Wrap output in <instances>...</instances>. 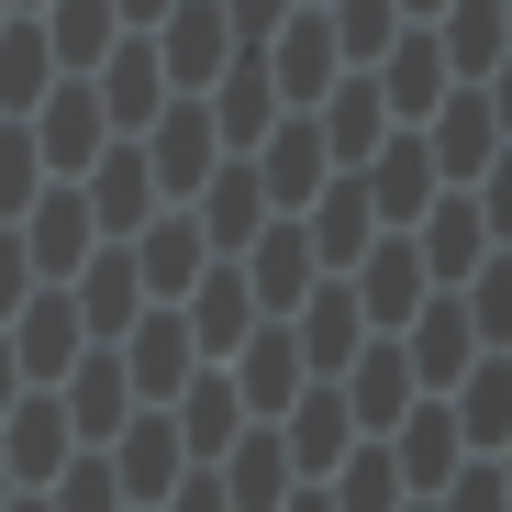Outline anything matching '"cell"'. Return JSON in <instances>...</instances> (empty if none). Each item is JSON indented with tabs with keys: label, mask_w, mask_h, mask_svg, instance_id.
I'll return each mask as SVG.
<instances>
[{
	"label": "cell",
	"mask_w": 512,
	"mask_h": 512,
	"mask_svg": "<svg viewBox=\"0 0 512 512\" xmlns=\"http://www.w3.org/2000/svg\"><path fill=\"white\" fill-rule=\"evenodd\" d=\"M12 234H23V256H34V279H45V290L78 279V268H90V245H101V223H90V201H78V179H45L34 212H23Z\"/></svg>",
	"instance_id": "10"
},
{
	"label": "cell",
	"mask_w": 512,
	"mask_h": 512,
	"mask_svg": "<svg viewBox=\"0 0 512 512\" xmlns=\"http://www.w3.org/2000/svg\"><path fill=\"white\" fill-rule=\"evenodd\" d=\"M379 78V101H390V123H423V112H435L446 90H457V78H446V45L435 34H423V23H401V45L368 67Z\"/></svg>",
	"instance_id": "32"
},
{
	"label": "cell",
	"mask_w": 512,
	"mask_h": 512,
	"mask_svg": "<svg viewBox=\"0 0 512 512\" xmlns=\"http://www.w3.org/2000/svg\"><path fill=\"white\" fill-rule=\"evenodd\" d=\"M279 446H290V468H301V479H334V468H346V446H357L346 390H334V379H312V390L279 412Z\"/></svg>",
	"instance_id": "24"
},
{
	"label": "cell",
	"mask_w": 512,
	"mask_h": 512,
	"mask_svg": "<svg viewBox=\"0 0 512 512\" xmlns=\"http://www.w3.org/2000/svg\"><path fill=\"white\" fill-rule=\"evenodd\" d=\"M245 268V290H256V312L268 323H290L301 301H312V279H323V256H312V234H301V212H268L256 223V245L234 256Z\"/></svg>",
	"instance_id": "5"
},
{
	"label": "cell",
	"mask_w": 512,
	"mask_h": 512,
	"mask_svg": "<svg viewBox=\"0 0 512 512\" xmlns=\"http://www.w3.org/2000/svg\"><path fill=\"white\" fill-rule=\"evenodd\" d=\"M101 457H112V479H123V501H134V512H156L167 490L190 479V446H179V423H167V412H134Z\"/></svg>",
	"instance_id": "18"
},
{
	"label": "cell",
	"mask_w": 512,
	"mask_h": 512,
	"mask_svg": "<svg viewBox=\"0 0 512 512\" xmlns=\"http://www.w3.org/2000/svg\"><path fill=\"white\" fill-rule=\"evenodd\" d=\"M0 334H12V357H23V390H56L78 357H90V323H78V301H67V290H34Z\"/></svg>",
	"instance_id": "14"
},
{
	"label": "cell",
	"mask_w": 512,
	"mask_h": 512,
	"mask_svg": "<svg viewBox=\"0 0 512 512\" xmlns=\"http://www.w3.org/2000/svg\"><path fill=\"white\" fill-rule=\"evenodd\" d=\"M256 167V190H268V212H312V190L334 179V156H323V134H312V112H279V134L245 156Z\"/></svg>",
	"instance_id": "23"
},
{
	"label": "cell",
	"mask_w": 512,
	"mask_h": 512,
	"mask_svg": "<svg viewBox=\"0 0 512 512\" xmlns=\"http://www.w3.org/2000/svg\"><path fill=\"white\" fill-rule=\"evenodd\" d=\"M412 256H423V279H435V290H468L479 256H501V245H490V223H479L468 190H435V212L412 223Z\"/></svg>",
	"instance_id": "17"
},
{
	"label": "cell",
	"mask_w": 512,
	"mask_h": 512,
	"mask_svg": "<svg viewBox=\"0 0 512 512\" xmlns=\"http://www.w3.org/2000/svg\"><path fill=\"white\" fill-rule=\"evenodd\" d=\"M212 479H223L234 512H279V501L301 490V468H290V446H279V423H245V435L212 457Z\"/></svg>",
	"instance_id": "26"
},
{
	"label": "cell",
	"mask_w": 512,
	"mask_h": 512,
	"mask_svg": "<svg viewBox=\"0 0 512 512\" xmlns=\"http://www.w3.org/2000/svg\"><path fill=\"white\" fill-rule=\"evenodd\" d=\"M279 512H334V501H323V479H301V490H290Z\"/></svg>",
	"instance_id": "48"
},
{
	"label": "cell",
	"mask_w": 512,
	"mask_h": 512,
	"mask_svg": "<svg viewBox=\"0 0 512 512\" xmlns=\"http://www.w3.org/2000/svg\"><path fill=\"white\" fill-rule=\"evenodd\" d=\"M334 78H346V56H334V23H323V12H290V23L268 34V90H279V112H312Z\"/></svg>",
	"instance_id": "20"
},
{
	"label": "cell",
	"mask_w": 512,
	"mask_h": 512,
	"mask_svg": "<svg viewBox=\"0 0 512 512\" xmlns=\"http://www.w3.org/2000/svg\"><path fill=\"white\" fill-rule=\"evenodd\" d=\"M401 512H435V501H401Z\"/></svg>",
	"instance_id": "53"
},
{
	"label": "cell",
	"mask_w": 512,
	"mask_h": 512,
	"mask_svg": "<svg viewBox=\"0 0 512 512\" xmlns=\"http://www.w3.org/2000/svg\"><path fill=\"white\" fill-rule=\"evenodd\" d=\"M0 512H45V490H12V501H0Z\"/></svg>",
	"instance_id": "50"
},
{
	"label": "cell",
	"mask_w": 512,
	"mask_h": 512,
	"mask_svg": "<svg viewBox=\"0 0 512 512\" xmlns=\"http://www.w3.org/2000/svg\"><path fill=\"white\" fill-rule=\"evenodd\" d=\"M90 90H101V112H112V134H145L156 112H167V67H156V45L145 34H123L101 67H90Z\"/></svg>",
	"instance_id": "28"
},
{
	"label": "cell",
	"mask_w": 512,
	"mask_h": 512,
	"mask_svg": "<svg viewBox=\"0 0 512 512\" xmlns=\"http://www.w3.org/2000/svg\"><path fill=\"white\" fill-rule=\"evenodd\" d=\"M45 512H134V501H123V479H112L101 446H78V457L45 479Z\"/></svg>",
	"instance_id": "39"
},
{
	"label": "cell",
	"mask_w": 512,
	"mask_h": 512,
	"mask_svg": "<svg viewBox=\"0 0 512 512\" xmlns=\"http://www.w3.org/2000/svg\"><path fill=\"white\" fill-rule=\"evenodd\" d=\"M334 390H346V412H357V435H390V423L423 401L412 390V368H401V346H390V334H368V346L346 357V379H334Z\"/></svg>",
	"instance_id": "29"
},
{
	"label": "cell",
	"mask_w": 512,
	"mask_h": 512,
	"mask_svg": "<svg viewBox=\"0 0 512 512\" xmlns=\"http://www.w3.org/2000/svg\"><path fill=\"white\" fill-rule=\"evenodd\" d=\"M223 379H234V401H245V423H279L301 390H312V368H301V334L290 323H256L245 346L223 357Z\"/></svg>",
	"instance_id": "9"
},
{
	"label": "cell",
	"mask_w": 512,
	"mask_h": 512,
	"mask_svg": "<svg viewBox=\"0 0 512 512\" xmlns=\"http://www.w3.org/2000/svg\"><path fill=\"white\" fill-rule=\"evenodd\" d=\"M156 512H234V501H223V479H212V468H190V479H179V490H167Z\"/></svg>",
	"instance_id": "45"
},
{
	"label": "cell",
	"mask_w": 512,
	"mask_h": 512,
	"mask_svg": "<svg viewBox=\"0 0 512 512\" xmlns=\"http://www.w3.org/2000/svg\"><path fill=\"white\" fill-rule=\"evenodd\" d=\"M501 23H512V0H501Z\"/></svg>",
	"instance_id": "55"
},
{
	"label": "cell",
	"mask_w": 512,
	"mask_h": 512,
	"mask_svg": "<svg viewBox=\"0 0 512 512\" xmlns=\"http://www.w3.org/2000/svg\"><path fill=\"white\" fill-rule=\"evenodd\" d=\"M323 501H334V512H401L412 490H401V468H390V446H379V435H357V446H346V468L323 479Z\"/></svg>",
	"instance_id": "37"
},
{
	"label": "cell",
	"mask_w": 512,
	"mask_h": 512,
	"mask_svg": "<svg viewBox=\"0 0 512 512\" xmlns=\"http://www.w3.org/2000/svg\"><path fill=\"white\" fill-rule=\"evenodd\" d=\"M56 90V56H45V23L34 12H12L0 23V123H23L34 101Z\"/></svg>",
	"instance_id": "36"
},
{
	"label": "cell",
	"mask_w": 512,
	"mask_h": 512,
	"mask_svg": "<svg viewBox=\"0 0 512 512\" xmlns=\"http://www.w3.org/2000/svg\"><path fill=\"white\" fill-rule=\"evenodd\" d=\"M34 290H45V279H34V256H23V234L0 223V323H12V312H23Z\"/></svg>",
	"instance_id": "44"
},
{
	"label": "cell",
	"mask_w": 512,
	"mask_h": 512,
	"mask_svg": "<svg viewBox=\"0 0 512 512\" xmlns=\"http://www.w3.org/2000/svg\"><path fill=\"white\" fill-rule=\"evenodd\" d=\"M156 67H167V101H201L212 78L234 67V34H223V0H167V23L145 34Z\"/></svg>",
	"instance_id": "4"
},
{
	"label": "cell",
	"mask_w": 512,
	"mask_h": 512,
	"mask_svg": "<svg viewBox=\"0 0 512 512\" xmlns=\"http://www.w3.org/2000/svg\"><path fill=\"white\" fill-rule=\"evenodd\" d=\"M201 112H212V134H223V156H256L279 134V90H268V56H234L212 90H201Z\"/></svg>",
	"instance_id": "25"
},
{
	"label": "cell",
	"mask_w": 512,
	"mask_h": 512,
	"mask_svg": "<svg viewBox=\"0 0 512 512\" xmlns=\"http://www.w3.org/2000/svg\"><path fill=\"white\" fill-rule=\"evenodd\" d=\"M501 357H512V346H501Z\"/></svg>",
	"instance_id": "56"
},
{
	"label": "cell",
	"mask_w": 512,
	"mask_h": 512,
	"mask_svg": "<svg viewBox=\"0 0 512 512\" xmlns=\"http://www.w3.org/2000/svg\"><path fill=\"white\" fill-rule=\"evenodd\" d=\"M290 334H301V368H312V379H346V357L368 346L357 290H346V279H312V301L290 312Z\"/></svg>",
	"instance_id": "31"
},
{
	"label": "cell",
	"mask_w": 512,
	"mask_h": 512,
	"mask_svg": "<svg viewBox=\"0 0 512 512\" xmlns=\"http://www.w3.org/2000/svg\"><path fill=\"white\" fill-rule=\"evenodd\" d=\"M435 512H512V490H501V468H490V457H468V468L435 490Z\"/></svg>",
	"instance_id": "42"
},
{
	"label": "cell",
	"mask_w": 512,
	"mask_h": 512,
	"mask_svg": "<svg viewBox=\"0 0 512 512\" xmlns=\"http://www.w3.org/2000/svg\"><path fill=\"white\" fill-rule=\"evenodd\" d=\"M468 201H479V223H490V245H512V145H501V156L479 167V190H468Z\"/></svg>",
	"instance_id": "43"
},
{
	"label": "cell",
	"mask_w": 512,
	"mask_h": 512,
	"mask_svg": "<svg viewBox=\"0 0 512 512\" xmlns=\"http://www.w3.org/2000/svg\"><path fill=\"white\" fill-rule=\"evenodd\" d=\"M112 357H123V379H134V401H145V412H167V401L201 379V346H190L179 301H145V312H134V334H123Z\"/></svg>",
	"instance_id": "3"
},
{
	"label": "cell",
	"mask_w": 512,
	"mask_h": 512,
	"mask_svg": "<svg viewBox=\"0 0 512 512\" xmlns=\"http://www.w3.org/2000/svg\"><path fill=\"white\" fill-rule=\"evenodd\" d=\"M446 45V78H490L501 56H512V23H501V0H446L435 23H423Z\"/></svg>",
	"instance_id": "34"
},
{
	"label": "cell",
	"mask_w": 512,
	"mask_h": 512,
	"mask_svg": "<svg viewBox=\"0 0 512 512\" xmlns=\"http://www.w3.org/2000/svg\"><path fill=\"white\" fill-rule=\"evenodd\" d=\"M0 23H12V0H0Z\"/></svg>",
	"instance_id": "54"
},
{
	"label": "cell",
	"mask_w": 512,
	"mask_h": 512,
	"mask_svg": "<svg viewBox=\"0 0 512 512\" xmlns=\"http://www.w3.org/2000/svg\"><path fill=\"white\" fill-rule=\"evenodd\" d=\"M490 468H501V490H512V446H501V457H490Z\"/></svg>",
	"instance_id": "51"
},
{
	"label": "cell",
	"mask_w": 512,
	"mask_h": 512,
	"mask_svg": "<svg viewBox=\"0 0 512 512\" xmlns=\"http://www.w3.org/2000/svg\"><path fill=\"white\" fill-rule=\"evenodd\" d=\"M56 401H67V435H78V446H112V435H123V423H134V412H145V401H134V379H123V357H112V346H90V357H78V368H67V379H56Z\"/></svg>",
	"instance_id": "21"
},
{
	"label": "cell",
	"mask_w": 512,
	"mask_h": 512,
	"mask_svg": "<svg viewBox=\"0 0 512 512\" xmlns=\"http://www.w3.org/2000/svg\"><path fill=\"white\" fill-rule=\"evenodd\" d=\"M0 501H12V468H0Z\"/></svg>",
	"instance_id": "52"
},
{
	"label": "cell",
	"mask_w": 512,
	"mask_h": 512,
	"mask_svg": "<svg viewBox=\"0 0 512 512\" xmlns=\"http://www.w3.org/2000/svg\"><path fill=\"white\" fill-rule=\"evenodd\" d=\"M179 323H190L201 368H223V357H234V346H245V334L268 323V312H256V290H245V268H234V256H212V268L190 279V301H179Z\"/></svg>",
	"instance_id": "15"
},
{
	"label": "cell",
	"mask_w": 512,
	"mask_h": 512,
	"mask_svg": "<svg viewBox=\"0 0 512 512\" xmlns=\"http://www.w3.org/2000/svg\"><path fill=\"white\" fill-rule=\"evenodd\" d=\"M446 412H457L468 457H501V446H512V357H479V368L446 390Z\"/></svg>",
	"instance_id": "35"
},
{
	"label": "cell",
	"mask_w": 512,
	"mask_h": 512,
	"mask_svg": "<svg viewBox=\"0 0 512 512\" xmlns=\"http://www.w3.org/2000/svg\"><path fill=\"white\" fill-rule=\"evenodd\" d=\"M34 190H45L34 134H23V123H0V223H23V212H34Z\"/></svg>",
	"instance_id": "41"
},
{
	"label": "cell",
	"mask_w": 512,
	"mask_h": 512,
	"mask_svg": "<svg viewBox=\"0 0 512 512\" xmlns=\"http://www.w3.org/2000/svg\"><path fill=\"white\" fill-rule=\"evenodd\" d=\"M412 134H423V156H435V179H446V190H479V167L501 156V123H490V101H479V78H457V90L423 112Z\"/></svg>",
	"instance_id": "6"
},
{
	"label": "cell",
	"mask_w": 512,
	"mask_h": 512,
	"mask_svg": "<svg viewBox=\"0 0 512 512\" xmlns=\"http://www.w3.org/2000/svg\"><path fill=\"white\" fill-rule=\"evenodd\" d=\"M346 290H357V323L368 334H401L423 301H435V279H423V256H412V234H379L357 268H346Z\"/></svg>",
	"instance_id": "11"
},
{
	"label": "cell",
	"mask_w": 512,
	"mask_h": 512,
	"mask_svg": "<svg viewBox=\"0 0 512 512\" xmlns=\"http://www.w3.org/2000/svg\"><path fill=\"white\" fill-rule=\"evenodd\" d=\"M78 201H90V223H101V245H123V234H145L167 201H156V167H145V145L134 134H112L101 156H90V179H78Z\"/></svg>",
	"instance_id": "7"
},
{
	"label": "cell",
	"mask_w": 512,
	"mask_h": 512,
	"mask_svg": "<svg viewBox=\"0 0 512 512\" xmlns=\"http://www.w3.org/2000/svg\"><path fill=\"white\" fill-rule=\"evenodd\" d=\"M134 245V279H145V301H190V279L212 268V245H201V223L190 212H156L145 234H123Z\"/></svg>",
	"instance_id": "30"
},
{
	"label": "cell",
	"mask_w": 512,
	"mask_h": 512,
	"mask_svg": "<svg viewBox=\"0 0 512 512\" xmlns=\"http://www.w3.org/2000/svg\"><path fill=\"white\" fill-rule=\"evenodd\" d=\"M179 212L201 223V245H212V256H245V245H256V223H268V190H256V167H245V156H223L212 179H201V201H179Z\"/></svg>",
	"instance_id": "27"
},
{
	"label": "cell",
	"mask_w": 512,
	"mask_h": 512,
	"mask_svg": "<svg viewBox=\"0 0 512 512\" xmlns=\"http://www.w3.org/2000/svg\"><path fill=\"white\" fill-rule=\"evenodd\" d=\"M56 290L78 301V323H90V346H123V334H134V312H145L134 245H90V268H78V279H56Z\"/></svg>",
	"instance_id": "22"
},
{
	"label": "cell",
	"mask_w": 512,
	"mask_h": 512,
	"mask_svg": "<svg viewBox=\"0 0 512 512\" xmlns=\"http://www.w3.org/2000/svg\"><path fill=\"white\" fill-rule=\"evenodd\" d=\"M457 301H468V323H479V346L501 357V346H512V245H501V256H479V279H468Z\"/></svg>",
	"instance_id": "40"
},
{
	"label": "cell",
	"mask_w": 512,
	"mask_h": 512,
	"mask_svg": "<svg viewBox=\"0 0 512 512\" xmlns=\"http://www.w3.org/2000/svg\"><path fill=\"white\" fill-rule=\"evenodd\" d=\"M167 423H179V446H190V468H212L234 435H245V401H234V379L223 368H201L179 401H167Z\"/></svg>",
	"instance_id": "33"
},
{
	"label": "cell",
	"mask_w": 512,
	"mask_h": 512,
	"mask_svg": "<svg viewBox=\"0 0 512 512\" xmlns=\"http://www.w3.org/2000/svg\"><path fill=\"white\" fill-rule=\"evenodd\" d=\"M379 446H390V468H401V490H412V501H435V490H446V479L468 468V435H457V412H446L435 390H423V401H412V412L390 423Z\"/></svg>",
	"instance_id": "12"
},
{
	"label": "cell",
	"mask_w": 512,
	"mask_h": 512,
	"mask_svg": "<svg viewBox=\"0 0 512 512\" xmlns=\"http://www.w3.org/2000/svg\"><path fill=\"white\" fill-rule=\"evenodd\" d=\"M479 101H490V123H501V145H512V56H501V67L479 78Z\"/></svg>",
	"instance_id": "46"
},
{
	"label": "cell",
	"mask_w": 512,
	"mask_h": 512,
	"mask_svg": "<svg viewBox=\"0 0 512 512\" xmlns=\"http://www.w3.org/2000/svg\"><path fill=\"white\" fill-rule=\"evenodd\" d=\"M23 134H34V156H45V179H90V156L112 145V112H101L90 78H56V90L23 112Z\"/></svg>",
	"instance_id": "1"
},
{
	"label": "cell",
	"mask_w": 512,
	"mask_h": 512,
	"mask_svg": "<svg viewBox=\"0 0 512 512\" xmlns=\"http://www.w3.org/2000/svg\"><path fill=\"white\" fill-rule=\"evenodd\" d=\"M390 346H401V368H412V390H435V401H446V390H457V379H468V368L490 357L457 290H435V301H423V312H412V323L390 334Z\"/></svg>",
	"instance_id": "2"
},
{
	"label": "cell",
	"mask_w": 512,
	"mask_h": 512,
	"mask_svg": "<svg viewBox=\"0 0 512 512\" xmlns=\"http://www.w3.org/2000/svg\"><path fill=\"white\" fill-rule=\"evenodd\" d=\"M312 134H323V156H334V167H368L401 123H390V101H379V78H368V67H346V78L312 101Z\"/></svg>",
	"instance_id": "16"
},
{
	"label": "cell",
	"mask_w": 512,
	"mask_h": 512,
	"mask_svg": "<svg viewBox=\"0 0 512 512\" xmlns=\"http://www.w3.org/2000/svg\"><path fill=\"white\" fill-rule=\"evenodd\" d=\"M23 401V357H12V334H0V412Z\"/></svg>",
	"instance_id": "47"
},
{
	"label": "cell",
	"mask_w": 512,
	"mask_h": 512,
	"mask_svg": "<svg viewBox=\"0 0 512 512\" xmlns=\"http://www.w3.org/2000/svg\"><path fill=\"white\" fill-rule=\"evenodd\" d=\"M134 145H145V167H156V201H201V179L223 167V134H212L201 101H167Z\"/></svg>",
	"instance_id": "8"
},
{
	"label": "cell",
	"mask_w": 512,
	"mask_h": 512,
	"mask_svg": "<svg viewBox=\"0 0 512 512\" xmlns=\"http://www.w3.org/2000/svg\"><path fill=\"white\" fill-rule=\"evenodd\" d=\"M357 190H368L379 234H412L423 212H435V190H446V179H435V156H423V134L401 123V134H390V145H379V156L357 167Z\"/></svg>",
	"instance_id": "13"
},
{
	"label": "cell",
	"mask_w": 512,
	"mask_h": 512,
	"mask_svg": "<svg viewBox=\"0 0 512 512\" xmlns=\"http://www.w3.org/2000/svg\"><path fill=\"white\" fill-rule=\"evenodd\" d=\"M323 23H334V56L346 67H379L401 45V0H323Z\"/></svg>",
	"instance_id": "38"
},
{
	"label": "cell",
	"mask_w": 512,
	"mask_h": 512,
	"mask_svg": "<svg viewBox=\"0 0 512 512\" xmlns=\"http://www.w3.org/2000/svg\"><path fill=\"white\" fill-rule=\"evenodd\" d=\"M67 457H78V435H67V401L56 390H23L12 412H0V468H12V490H45Z\"/></svg>",
	"instance_id": "19"
},
{
	"label": "cell",
	"mask_w": 512,
	"mask_h": 512,
	"mask_svg": "<svg viewBox=\"0 0 512 512\" xmlns=\"http://www.w3.org/2000/svg\"><path fill=\"white\" fill-rule=\"evenodd\" d=\"M435 12H446V0H401V23H435Z\"/></svg>",
	"instance_id": "49"
}]
</instances>
